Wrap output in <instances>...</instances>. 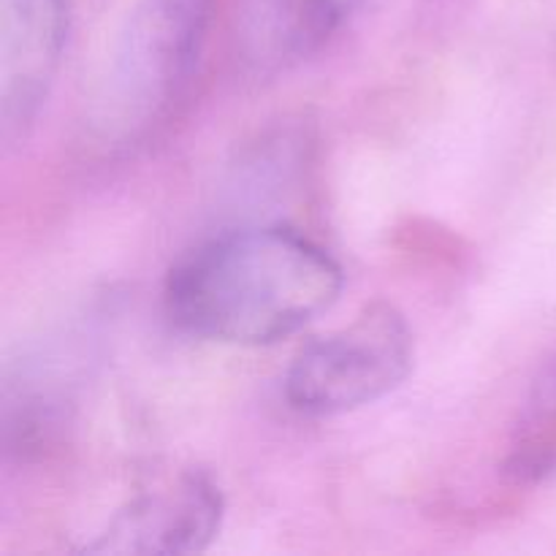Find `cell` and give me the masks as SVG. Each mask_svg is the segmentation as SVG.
Segmentation results:
<instances>
[{"label":"cell","instance_id":"obj_1","mask_svg":"<svg viewBox=\"0 0 556 556\" xmlns=\"http://www.w3.org/2000/svg\"><path fill=\"white\" fill-rule=\"evenodd\" d=\"M340 291V264L318 242L282 226L242 228L177 261L166 313L201 340L275 345L331 309Z\"/></svg>","mask_w":556,"mask_h":556},{"label":"cell","instance_id":"obj_2","mask_svg":"<svg viewBox=\"0 0 556 556\" xmlns=\"http://www.w3.org/2000/svg\"><path fill=\"white\" fill-rule=\"evenodd\" d=\"M215 0H139L109 58L96 128L109 141L144 139L190 87Z\"/></svg>","mask_w":556,"mask_h":556},{"label":"cell","instance_id":"obj_3","mask_svg":"<svg viewBox=\"0 0 556 556\" xmlns=\"http://www.w3.org/2000/svg\"><path fill=\"white\" fill-rule=\"evenodd\" d=\"M413 369V334L405 315L372 302L348 326L318 337L293 358L286 396L304 416H337L372 405Z\"/></svg>","mask_w":556,"mask_h":556},{"label":"cell","instance_id":"obj_4","mask_svg":"<svg viewBox=\"0 0 556 556\" xmlns=\"http://www.w3.org/2000/svg\"><path fill=\"white\" fill-rule=\"evenodd\" d=\"M223 492L199 467L157 478L106 521L87 554H195L220 530Z\"/></svg>","mask_w":556,"mask_h":556},{"label":"cell","instance_id":"obj_5","mask_svg":"<svg viewBox=\"0 0 556 556\" xmlns=\"http://www.w3.org/2000/svg\"><path fill=\"white\" fill-rule=\"evenodd\" d=\"M68 38V0H9L0 49L3 136L25 134L41 109Z\"/></svg>","mask_w":556,"mask_h":556},{"label":"cell","instance_id":"obj_6","mask_svg":"<svg viewBox=\"0 0 556 556\" xmlns=\"http://www.w3.org/2000/svg\"><path fill=\"white\" fill-rule=\"evenodd\" d=\"M556 470V362L543 372L516 427L508 472L519 481H541Z\"/></svg>","mask_w":556,"mask_h":556},{"label":"cell","instance_id":"obj_7","mask_svg":"<svg viewBox=\"0 0 556 556\" xmlns=\"http://www.w3.org/2000/svg\"><path fill=\"white\" fill-rule=\"evenodd\" d=\"M362 0H271V30L293 54H307L329 41Z\"/></svg>","mask_w":556,"mask_h":556}]
</instances>
